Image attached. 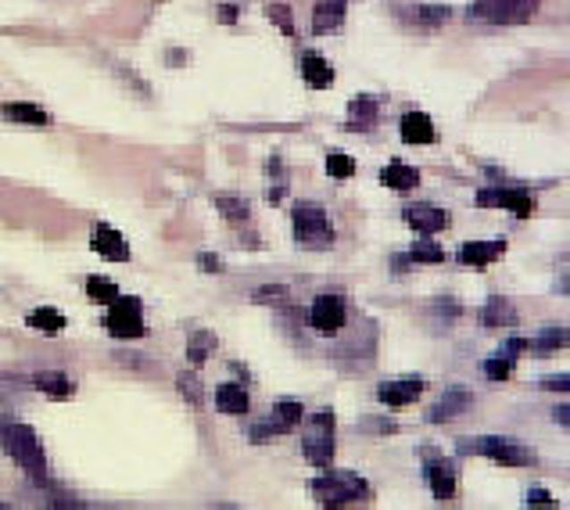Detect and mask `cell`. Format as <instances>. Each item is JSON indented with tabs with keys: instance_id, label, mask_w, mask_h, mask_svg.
I'll list each match as a JSON object with an SVG mask.
<instances>
[{
	"instance_id": "obj_8",
	"label": "cell",
	"mask_w": 570,
	"mask_h": 510,
	"mask_svg": "<svg viewBox=\"0 0 570 510\" xmlns=\"http://www.w3.org/2000/svg\"><path fill=\"white\" fill-rule=\"evenodd\" d=\"M345 299L341 295H320L309 310V324L316 335H338L345 327Z\"/></svg>"
},
{
	"instance_id": "obj_2",
	"label": "cell",
	"mask_w": 570,
	"mask_h": 510,
	"mask_svg": "<svg viewBox=\"0 0 570 510\" xmlns=\"http://www.w3.org/2000/svg\"><path fill=\"white\" fill-rule=\"evenodd\" d=\"M313 496L323 503V506H348V503H366L373 492L370 485L352 474V471H331L323 478L313 481Z\"/></svg>"
},
{
	"instance_id": "obj_19",
	"label": "cell",
	"mask_w": 570,
	"mask_h": 510,
	"mask_svg": "<svg viewBox=\"0 0 570 510\" xmlns=\"http://www.w3.org/2000/svg\"><path fill=\"white\" fill-rule=\"evenodd\" d=\"M0 115L12 119V123H19V126H47V123H51V115H47L44 108L29 105V101H8V105H0Z\"/></svg>"
},
{
	"instance_id": "obj_33",
	"label": "cell",
	"mask_w": 570,
	"mask_h": 510,
	"mask_svg": "<svg viewBox=\"0 0 570 510\" xmlns=\"http://www.w3.org/2000/svg\"><path fill=\"white\" fill-rule=\"evenodd\" d=\"M566 345V331L563 327H549L538 342H534V349H541V353H549V349H563Z\"/></svg>"
},
{
	"instance_id": "obj_40",
	"label": "cell",
	"mask_w": 570,
	"mask_h": 510,
	"mask_svg": "<svg viewBox=\"0 0 570 510\" xmlns=\"http://www.w3.org/2000/svg\"><path fill=\"white\" fill-rule=\"evenodd\" d=\"M527 503H534V506H549V503H552V496H549L545 489H531V492H527Z\"/></svg>"
},
{
	"instance_id": "obj_29",
	"label": "cell",
	"mask_w": 570,
	"mask_h": 510,
	"mask_svg": "<svg viewBox=\"0 0 570 510\" xmlns=\"http://www.w3.org/2000/svg\"><path fill=\"white\" fill-rule=\"evenodd\" d=\"M208 349H215V338H212L208 331H194V338H190V349H187L190 363H194V367H201V363H205V356H208Z\"/></svg>"
},
{
	"instance_id": "obj_1",
	"label": "cell",
	"mask_w": 570,
	"mask_h": 510,
	"mask_svg": "<svg viewBox=\"0 0 570 510\" xmlns=\"http://www.w3.org/2000/svg\"><path fill=\"white\" fill-rule=\"evenodd\" d=\"M0 446H4V453L33 478V481H44L47 478V453H44V442L40 435L29 428V424H0Z\"/></svg>"
},
{
	"instance_id": "obj_7",
	"label": "cell",
	"mask_w": 570,
	"mask_h": 510,
	"mask_svg": "<svg viewBox=\"0 0 570 510\" xmlns=\"http://www.w3.org/2000/svg\"><path fill=\"white\" fill-rule=\"evenodd\" d=\"M463 449H466V453H481V456H488V460H495V463H502V467H527V463H534V453H531V449H524V446L513 442V438H499V435L474 438V442H466Z\"/></svg>"
},
{
	"instance_id": "obj_30",
	"label": "cell",
	"mask_w": 570,
	"mask_h": 510,
	"mask_svg": "<svg viewBox=\"0 0 570 510\" xmlns=\"http://www.w3.org/2000/svg\"><path fill=\"white\" fill-rule=\"evenodd\" d=\"M409 255H413L416 263H445V248L434 244V241H416Z\"/></svg>"
},
{
	"instance_id": "obj_11",
	"label": "cell",
	"mask_w": 570,
	"mask_h": 510,
	"mask_svg": "<svg viewBox=\"0 0 570 510\" xmlns=\"http://www.w3.org/2000/svg\"><path fill=\"white\" fill-rule=\"evenodd\" d=\"M90 248L97 251V255H105V259H112V263H126L130 259V241L115 230V226H94V234H90Z\"/></svg>"
},
{
	"instance_id": "obj_35",
	"label": "cell",
	"mask_w": 570,
	"mask_h": 510,
	"mask_svg": "<svg viewBox=\"0 0 570 510\" xmlns=\"http://www.w3.org/2000/svg\"><path fill=\"white\" fill-rule=\"evenodd\" d=\"M416 19H420L423 26H438V22H448V8H420Z\"/></svg>"
},
{
	"instance_id": "obj_39",
	"label": "cell",
	"mask_w": 570,
	"mask_h": 510,
	"mask_svg": "<svg viewBox=\"0 0 570 510\" xmlns=\"http://www.w3.org/2000/svg\"><path fill=\"white\" fill-rule=\"evenodd\" d=\"M541 388H549V392H566V388H570V378H566V374L549 378V381H541Z\"/></svg>"
},
{
	"instance_id": "obj_9",
	"label": "cell",
	"mask_w": 570,
	"mask_h": 510,
	"mask_svg": "<svg viewBox=\"0 0 570 510\" xmlns=\"http://www.w3.org/2000/svg\"><path fill=\"white\" fill-rule=\"evenodd\" d=\"M477 205H499V208H509V212H516L520 219H527L531 212H534V194L531 191H524V187H499V191H481L477 194Z\"/></svg>"
},
{
	"instance_id": "obj_4",
	"label": "cell",
	"mask_w": 570,
	"mask_h": 510,
	"mask_svg": "<svg viewBox=\"0 0 570 510\" xmlns=\"http://www.w3.org/2000/svg\"><path fill=\"white\" fill-rule=\"evenodd\" d=\"M295 237L306 248H331L334 244V226H331V216L323 212V205H316V201L295 205Z\"/></svg>"
},
{
	"instance_id": "obj_25",
	"label": "cell",
	"mask_w": 570,
	"mask_h": 510,
	"mask_svg": "<svg viewBox=\"0 0 570 510\" xmlns=\"http://www.w3.org/2000/svg\"><path fill=\"white\" fill-rule=\"evenodd\" d=\"M466 403H470V395H466V392H448V399H441V403L431 410V421H434V424H441V421L456 417V410H463Z\"/></svg>"
},
{
	"instance_id": "obj_38",
	"label": "cell",
	"mask_w": 570,
	"mask_h": 510,
	"mask_svg": "<svg viewBox=\"0 0 570 510\" xmlns=\"http://www.w3.org/2000/svg\"><path fill=\"white\" fill-rule=\"evenodd\" d=\"M283 295H288L283 288H258V292H255V299H258V302H280Z\"/></svg>"
},
{
	"instance_id": "obj_16",
	"label": "cell",
	"mask_w": 570,
	"mask_h": 510,
	"mask_svg": "<svg viewBox=\"0 0 570 510\" xmlns=\"http://www.w3.org/2000/svg\"><path fill=\"white\" fill-rule=\"evenodd\" d=\"M423 395V381H388L377 388V399L388 406H409Z\"/></svg>"
},
{
	"instance_id": "obj_14",
	"label": "cell",
	"mask_w": 570,
	"mask_h": 510,
	"mask_svg": "<svg viewBox=\"0 0 570 510\" xmlns=\"http://www.w3.org/2000/svg\"><path fill=\"white\" fill-rule=\"evenodd\" d=\"M427 481H431V492H434L438 503L456 499V467H452V460H431L427 463Z\"/></svg>"
},
{
	"instance_id": "obj_17",
	"label": "cell",
	"mask_w": 570,
	"mask_h": 510,
	"mask_svg": "<svg viewBox=\"0 0 570 510\" xmlns=\"http://www.w3.org/2000/svg\"><path fill=\"white\" fill-rule=\"evenodd\" d=\"M302 80H306L313 90H327V87L334 83V69H331V62H327L323 55L309 51V55L302 58Z\"/></svg>"
},
{
	"instance_id": "obj_34",
	"label": "cell",
	"mask_w": 570,
	"mask_h": 510,
	"mask_svg": "<svg viewBox=\"0 0 570 510\" xmlns=\"http://www.w3.org/2000/svg\"><path fill=\"white\" fill-rule=\"evenodd\" d=\"M484 374H488L491 381L509 378V374H513V356H506V360H502V356H499V360H488V363H484Z\"/></svg>"
},
{
	"instance_id": "obj_15",
	"label": "cell",
	"mask_w": 570,
	"mask_h": 510,
	"mask_svg": "<svg viewBox=\"0 0 570 510\" xmlns=\"http://www.w3.org/2000/svg\"><path fill=\"white\" fill-rule=\"evenodd\" d=\"M402 140L406 144H434L438 130H434L431 115L427 112H406L402 115Z\"/></svg>"
},
{
	"instance_id": "obj_41",
	"label": "cell",
	"mask_w": 570,
	"mask_h": 510,
	"mask_svg": "<svg viewBox=\"0 0 570 510\" xmlns=\"http://www.w3.org/2000/svg\"><path fill=\"white\" fill-rule=\"evenodd\" d=\"M219 19H222V22H237V8H233V4H222V8H219Z\"/></svg>"
},
{
	"instance_id": "obj_26",
	"label": "cell",
	"mask_w": 570,
	"mask_h": 510,
	"mask_svg": "<svg viewBox=\"0 0 570 510\" xmlns=\"http://www.w3.org/2000/svg\"><path fill=\"white\" fill-rule=\"evenodd\" d=\"M87 295H90V302L108 306V302L119 295V288H115L108 277H90V281H87Z\"/></svg>"
},
{
	"instance_id": "obj_10",
	"label": "cell",
	"mask_w": 570,
	"mask_h": 510,
	"mask_svg": "<svg viewBox=\"0 0 570 510\" xmlns=\"http://www.w3.org/2000/svg\"><path fill=\"white\" fill-rule=\"evenodd\" d=\"M306 421V410H302V403H280L276 410H272V417L265 421V424H258L255 431H251V438L255 442H262L265 435H283V431H295L298 424Z\"/></svg>"
},
{
	"instance_id": "obj_37",
	"label": "cell",
	"mask_w": 570,
	"mask_h": 510,
	"mask_svg": "<svg viewBox=\"0 0 570 510\" xmlns=\"http://www.w3.org/2000/svg\"><path fill=\"white\" fill-rule=\"evenodd\" d=\"M197 267H205V274H222V259L219 255H197Z\"/></svg>"
},
{
	"instance_id": "obj_5",
	"label": "cell",
	"mask_w": 570,
	"mask_h": 510,
	"mask_svg": "<svg viewBox=\"0 0 570 510\" xmlns=\"http://www.w3.org/2000/svg\"><path fill=\"white\" fill-rule=\"evenodd\" d=\"M108 335H112V338H122V342L147 335L140 299H133V295H115V299L108 302Z\"/></svg>"
},
{
	"instance_id": "obj_36",
	"label": "cell",
	"mask_w": 570,
	"mask_h": 510,
	"mask_svg": "<svg viewBox=\"0 0 570 510\" xmlns=\"http://www.w3.org/2000/svg\"><path fill=\"white\" fill-rule=\"evenodd\" d=\"M180 392H183L194 406H201V392H197V381H194V378H180Z\"/></svg>"
},
{
	"instance_id": "obj_32",
	"label": "cell",
	"mask_w": 570,
	"mask_h": 510,
	"mask_svg": "<svg viewBox=\"0 0 570 510\" xmlns=\"http://www.w3.org/2000/svg\"><path fill=\"white\" fill-rule=\"evenodd\" d=\"M265 12H269V19H272V22H276V26L283 30V33H288V37L295 33V22H291V8H288V4H269Z\"/></svg>"
},
{
	"instance_id": "obj_28",
	"label": "cell",
	"mask_w": 570,
	"mask_h": 510,
	"mask_svg": "<svg viewBox=\"0 0 570 510\" xmlns=\"http://www.w3.org/2000/svg\"><path fill=\"white\" fill-rule=\"evenodd\" d=\"M215 208H219L226 219H233V223L247 219V201H240V198H233V194H219V198H215Z\"/></svg>"
},
{
	"instance_id": "obj_24",
	"label": "cell",
	"mask_w": 570,
	"mask_h": 510,
	"mask_svg": "<svg viewBox=\"0 0 570 510\" xmlns=\"http://www.w3.org/2000/svg\"><path fill=\"white\" fill-rule=\"evenodd\" d=\"M348 115H352V130H373L377 126V101L373 98H356L348 105Z\"/></svg>"
},
{
	"instance_id": "obj_6",
	"label": "cell",
	"mask_w": 570,
	"mask_h": 510,
	"mask_svg": "<svg viewBox=\"0 0 570 510\" xmlns=\"http://www.w3.org/2000/svg\"><path fill=\"white\" fill-rule=\"evenodd\" d=\"M302 449H306V460H309V463L331 467V456H334V413H331V410H320V413L309 417Z\"/></svg>"
},
{
	"instance_id": "obj_20",
	"label": "cell",
	"mask_w": 570,
	"mask_h": 510,
	"mask_svg": "<svg viewBox=\"0 0 570 510\" xmlns=\"http://www.w3.org/2000/svg\"><path fill=\"white\" fill-rule=\"evenodd\" d=\"M381 183L391 187V191H398V194H406V191H413L420 183V173L413 166H406V162H388L381 169Z\"/></svg>"
},
{
	"instance_id": "obj_13",
	"label": "cell",
	"mask_w": 570,
	"mask_h": 510,
	"mask_svg": "<svg viewBox=\"0 0 570 510\" xmlns=\"http://www.w3.org/2000/svg\"><path fill=\"white\" fill-rule=\"evenodd\" d=\"M406 223L413 230H420V234H438V230H445L452 223V216L445 208H438V205H413V208H406Z\"/></svg>"
},
{
	"instance_id": "obj_21",
	"label": "cell",
	"mask_w": 570,
	"mask_h": 510,
	"mask_svg": "<svg viewBox=\"0 0 570 510\" xmlns=\"http://www.w3.org/2000/svg\"><path fill=\"white\" fill-rule=\"evenodd\" d=\"M215 406H219V413H230V417H244L247 413V406H251V399H247V392L240 388V385H219L215 388Z\"/></svg>"
},
{
	"instance_id": "obj_27",
	"label": "cell",
	"mask_w": 570,
	"mask_h": 510,
	"mask_svg": "<svg viewBox=\"0 0 570 510\" xmlns=\"http://www.w3.org/2000/svg\"><path fill=\"white\" fill-rule=\"evenodd\" d=\"M327 173H331L334 180H348V176L356 173L352 155H345V151H331V155H327Z\"/></svg>"
},
{
	"instance_id": "obj_31",
	"label": "cell",
	"mask_w": 570,
	"mask_h": 510,
	"mask_svg": "<svg viewBox=\"0 0 570 510\" xmlns=\"http://www.w3.org/2000/svg\"><path fill=\"white\" fill-rule=\"evenodd\" d=\"M502 320H509V324H513V310H509L502 299H491V302H488V310L481 313V324H484V327H495V324H502Z\"/></svg>"
},
{
	"instance_id": "obj_3",
	"label": "cell",
	"mask_w": 570,
	"mask_h": 510,
	"mask_svg": "<svg viewBox=\"0 0 570 510\" xmlns=\"http://www.w3.org/2000/svg\"><path fill=\"white\" fill-rule=\"evenodd\" d=\"M541 0H474L470 19L495 22V26H524L534 19Z\"/></svg>"
},
{
	"instance_id": "obj_23",
	"label": "cell",
	"mask_w": 570,
	"mask_h": 510,
	"mask_svg": "<svg viewBox=\"0 0 570 510\" xmlns=\"http://www.w3.org/2000/svg\"><path fill=\"white\" fill-rule=\"evenodd\" d=\"M26 324H29L33 331H40V335H62V331H65V317H62L58 310H51V306L33 310Z\"/></svg>"
},
{
	"instance_id": "obj_12",
	"label": "cell",
	"mask_w": 570,
	"mask_h": 510,
	"mask_svg": "<svg viewBox=\"0 0 570 510\" xmlns=\"http://www.w3.org/2000/svg\"><path fill=\"white\" fill-rule=\"evenodd\" d=\"M506 251V241L495 237V241H470L459 248V263L463 267H474V270H484L491 259H499V255Z\"/></svg>"
},
{
	"instance_id": "obj_18",
	"label": "cell",
	"mask_w": 570,
	"mask_h": 510,
	"mask_svg": "<svg viewBox=\"0 0 570 510\" xmlns=\"http://www.w3.org/2000/svg\"><path fill=\"white\" fill-rule=\"evenodd\" d=\"M345 22V0H320L313 12V33H334Z\"/></svg>"
},
{
	"instance_id": "obj_22",
	"label": "cell",
	"mask_w": 570,
	"mask_h": 510,
	"mask_svg": "<svg viewBox=\"0 0 570 510\" xmlns=\"http://www.w3.org/2000/svg\"><path fill=\"white\" fill-rule=\"evenodd\" d=\"M44 395H51V399H72L76 395V385H72V378L69 374H62V370H44V374H37V381H33Z\"/></svg>"
}]
</instances>
